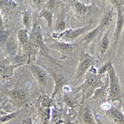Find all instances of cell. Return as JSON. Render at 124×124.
<instances>
[{
  "label": "cell",
  "instance_id": "6",
  "mask_svg": "<svg viewBox=\"0 0 124 124\" xmlns=\"http://www.w3.org/2000/svg\"><path fill=\"white\" fill-rule=\"evenodd\" d=\"M30 40H31L39 49V51L42 53H46L48 50L44 42L42 31L40 25L38 23H35L30 31Z\"/></svg>",
  "mask_w": 124,
  "mask_h": 124
},
{
  "label": "cell",
  "instance_id": "2",
  "mask_svg": "<svg viewBox=\"0 0 124 124\" xmlns=\"http://www.w3.org/2000/svg\"><path fill=\"white\" fill-rule=\"evenodd\" d=\"M85 77L83 83L79 87V90H81L83 96L81 103L85 102L93 95V93L97 88L104 85L101 79V76L97 74H92L87 72Z\"/></svg>",
  "mask_w": 124,
  "mask_h": 124
},
{
  "label": "cell",
  "instance_id": "34",
  "mask_svg": "<svg viewBox=\"0 0 124 124\" xmlns=\"http://www.w3.org/2000/svg\"><path fill=\"white\" fill-rule=\"evenodd\" d=\"M101 107L102 108V109H104V110L105 109V110H107V111H108L109 110H110V104H108L107 103V102L103 103L101 106Z\"/></svg>",
  "mask_w": 124,
  "mask_h": 124
},
{
  "label": "cell",
  "instance_id": "10",
  "mask_svg": "<svg viewBox=\"0 0 124 124\" xmlns=\"http://www.w3.org/2000/svg\"><path fill=\"white\" fill-rule=\"evenodd\" d=\"M71 3H72L75 14L79 17H86L91 14L93 11L91 6H89L79 1H72Z\"/></svg>",
  "mask_w": 124,
  "mask_h": 124
},
{
  "label": "cell",
  "instance_id": "7",
  "mask_svg": "<svg viewBox=\"0 0 124 124\" xmlns=\"http://www.w3.org/2000/svg\"><path fill=\"white\" fill-rule=\"evenodd\" d=\"M28 67L30 71L32 74L35 80L37 81L41 88H45L48 79V75L47 72L42 67L37 64L30 63L28 65Z\"/></svg>",
  "mask_w": 124,
  "mask_h": 124
},
{
  "label": "cell",
  "instance_id": "20",
  "mask_svg": "<svg viewBox=\"0 0 124 124\" xmlns=\"http://www.w3.org/2000/svg\"><path fill=\"white\" fill-rule=\"evenodd\" d=\"M110 40L109 36H108V32H107L104 35H103L100 42V55L101 56H103L108 51V48L110 46Z\"/></svg>",
  "mask_w": 124,
  "mask_h": 124
},
{
  "label": "cell",
  "instance_id": "28",
  "mask_svg": "<svg viewBox=\"0 0 124 124\" xmlns=\"http://www.w3.org/2000/svg\"><path fill=\"white\" fill-rule=\"evenodd\" d=\"M112 65V63L110 60H108L107 62H106L102 66L99 68L98 70H97V75H99V76H102V75H104V73H107V70L110 66Z\"/></svg>",
  "mask_w": 124,
  "mask_h": 124
},
{
  "label": "cell",
  "instance_id": "35",
  "mask_svg": "<svg viewBox=\"0 0 124 124\" xmlns=\"http://www.w3.org/2000/svg\"><path fill=\"white\" fill-rule=\"evenodd\" d=\"M4 28V22H3V16H2L1 12L0 11V31Z\"/></svg>",
  "mask_w": 124,
  "mask_h": 124
},
{
  "label": "cell",
  "instance_id": "18",
  "mask_svg": "<svg viewBox=\"0 0 124 124\" xmlns=\"http://www.w3.org/2000/svg\"><path fill=\"white\" fill-rule=\"evenodd\" d=\"M17 3L14 1H0V10H1L5 14L11 13L17 7Z\"/></svg>",
  "mask_w": 124,
  "mask_h": 124
},
{
  "label": "cell",
  "instance_id": "22",
  "mask_svg": "<svg viewBox=\"0 0 124 124\" xmlns=\"http://www.w3.org/2000/svg\"><path fill=\"white\" fill-rule=\"evenodd\" d=\"M23 24L24 29L27 31H31V8H25L22 13Z\"/></svg>",
  "mask_w": 124,
  "mask_h": 124
},
{
  "label": "cell",
  "instance_id": "36",
  "mask_svg": "<svg viewBox=\"0 0 124 124\" xmlns=\"http://www.w3.org/2000/svg\"><path fill=\"white\" fill-rule=\"evenodd\" d=\"M95 119H96V123H97V124H104V123L102 122V121L101 120V119L100 118H99V117H95Z\"/></svg>",
  "mask_w": 124,
  "mask_h": 124
},
{
  "label": "cell",
  "instance_id": "9",
  "mask_svg": "<svg viewBox=\"0 0 124 124\" xmlns=\"http://www.w3.org/2000/svg\"><path fill=\"white\" fill-rule=\"evenodd\" d=\"M50 47L60 53L62 58H66L71 54L73 50V45L64 42H56L50 45Z\"/></svg>",
  "mask_w": 124,
  "mask_h": 124
},
{
  "label": "cell",
  "instance_id": "16",
  "mask_svg": "<svg viewBox=\"0 0 124 124\" xmlns=\"http://www.w3.org/2000/svg\"><path fill=\"white\" fill-rule=\"evenodd\" d=\"M39 17L40 18L44 19L46 21V27L48 28H50L52 26L54 12L51 11L45 8H44L39 13Z\"/></svg>",
  "mask_w": 124,
  "mask_h": 124
},
{
  "label": "cell",
  "instance_id": "26",
  "mask_svg": "<svg viewBox=\"0 0 124 124\" xmlns=\"http://www.w3.org/2000/svg\"><path fill=\"white\" fill-rule=\"evenodd\" d=\"M21 112V110H18V111H16L14 112H11L8 114L4 115V116L0 117V124H3V123H6L10 120H13V118H16L17 117L19 113Z\"/></svg>",
  "mask_w": 124,
  "mask_h": 124
},
{
  "label": "cell",
  "instance_id": "25",
  "mask_svg": "<svg viewBox=\"0 0 124 124\" xmlns=\"http://www.w3.org/2000/svg\"><path fill=\"white\" fill-rule=\"evenodd\" d=\"M63 99L66 106L70 108H75L78 105L77 100L73 96L68 95V94H65L63 97Z\"/></svg>",
  "mask_w": 124,
  "mask_h": 124
},
{
  "label": "cell",
  "instance_id": "8",
  "mask_svg": "<svg viewBox=\"0 0 124 124\" xmlns=\"http://www.w3.org/2000/svg\"><path fill=\"white\" fill-rule=\"evenodd\" d=\"M9 97L12 101L16 106H24L27 102L29 98V93L25 89H16L10 91Z\"/></svg>",
  "mask_w": 124,
  "mask_h": 124
},
{
  "label": "cell",
  "instance_id": "17",
  "mask_svg": "<svg viewBox=\"0 0 124 124\" xmlns=\"http://www.w3.org/2000/svg\"><path fill=\"white\" fill-rule=\"evenodd\" d=\"M54 99L50 96L46 94H42L39 96L37 103L39 106V109H43L45 108H50L54 104Z\"/></svg>",
  "mask_w": 124,
  "mask_h": 124
},
{
  "label": "cell",
  "instance_id": "14",
  "mask_svg": "<svg viewBox=\"0 0 124 124\" xmlns=\"http://www.w3.org/2000/svg\"><path fill=\"white\" fill-rule=\"evenodd\" d=\"M93 95L96 99L100 100V101L103 102V103L106 102L107 101L108 87L104 84L103 86L97 88L93 93Z\"/></svg>",
  "mask_w": 124,
  "mask_h": 124
},
{
  "label": "cell",
  "instance_id": "38",
  "mask_svg": "<svg viewBox=\"0 0 124 124\" xmlns=\"http://www.w3.org/2000/svg\"><path fill=\"white\" fill-rule=\"evenodd\" d=\"M76 124H78V123H76Z\"/></svg>",
  "mask_w": 124,
  "mask_h": 124
},
{
  "label": "cell",
  "instance_id": "5",
  "mask_svg": "<svg viewBox=\"0 0 124 124\" xmlns=\"http://www.w3.org/2000/svg\"><path fill=\"white\" fill-rule=\"evenodd\" d=\"M112 3L115 4L117 11V17H116V27L114 33V37L116 40V44H117L118 40L120 39V35L122 32L123 27L124 24V1L123 0H117L113 1Z\"/></svg>",
  "mask_w": 124,
  "mask_h": 124
},
{
  "label": "cell",
  "instance_id": "30",
  "mask_svg": "<svg viewBox=\"0 0 124 124\" xmlns=\"http://www.w3.org/2000/svg\"><path fill=\"white\" fill-rule=\"evenodd\" d=\"M9 32L6 29H3L0 31V46H1L7 40Z\"/></svg>",
  "mask_w": 124,
  "mask_h": 124
},
{
  "label": "cell",
  "instance_id": "31",
  "mask_svg": "<svg viewBox=\"0 0 124 124\" xmlns=\"http://www.w3.org/2000/svg\"><path fill=\"white\" fill-rule=\"evenodd\" d=\"M60 3L61 1H46V3L44 4V5H45L44 8L48 9L51 11L54 12L55 6Z\"/></svg>",
  "mask_w": 124,
  "mask_h": 124
},
{
  "label": "cell",
  "instance_id": "24",
  "mask_svg": "<svg viewBox=\"0 0 124 124\" xmlns=\"http://www.w3.org/2000/svg\"><path fill=\"white\" fill-rule=\"evenodd\" d=\"M17 38L20 44L23 46L27 44L30 40V36L29 32L25 29H21L17 32Z\"/></svg>",
  "mask_w": 124,
  "mask_h": 124
},
{
  "label": "cell",
  "instance_id": "21",
  "mask_svg": "<svg viewBox=\"0 0 124 124\" xmlns=\"http://www.w3.org/2000/svg\"><path fill=\"white\" fill-rule=\"evenodd\" d=\"M81 120L85 124H97L95 117L88 108H85L81 116Z\"/></svg>",
  "mask_w": 124,
  "mask_h": 124
},
{
  "label": "cell",
  "instance_id": "23",
  "mask_svg": "<svg viewBox=\"0 0 124 124\" xmlns=\"http://www.w3.org/2000/svg\"><path fill=\"white\" fill-rule=\"evenodd\" d=\"M40 118L42 124H50L51 118L50 108H45L39 109V110Z\"/></svg>",
  "mask_w": 124,
  "mask_h": 124
},
{
  "label": "cell",
  "instance_id": "1",
  "mask_svg": "<svg viewBox=\"0 0 124 124\" xmlns=\"http://www.w3.org/2000/svg\"><path fill=\"white\" fill-rule=\"evenodd\" d=\"M107 73L109 78V87H108L107 101H122L123 95L120 79L113 65L108 68Z\"/></svg>",
  "mask_w": 124,
  "mask_h": 124
},
{
  "label": "cell",
  "instance_id": "4",
  "mask_svg": "<svg viewBox=\"0 0 124 124\" xmlns=\"http://www.w3.org/2000/svg\"><path fill=\"white\" fill-rule=\"evenodd\" d=\"M94 58L88 53H85L82 55L79 60V64L78 65L77 70L76 72L75 81L77 83H79L83 79L85 75L89 70L91 66L94 64Z\"/></svg>",
  "mask_w": 124,
  "mask_h": 124
},
{
  "label": "cell",
  "instance_id": "19",
  "mask_svg": "<svg viewBox=\"0 0 124 124\" xmlns=\"http://www.w3.org/2000/svg\"><path fill=\"white\" fill-rule=\"evenodd\" d=\"M18 66V65H16L15 66H8L5 64L0 63V77L4 78L11 77L13 75L14 70Z\"/></svg>",
  "mask_w": 124,
  "mask_h": 124
},
{
  "label": "cell",
  "instance_id": "3",
  "mask_svg": "<svg viewBox=\"0 0 124 124\" xmlns=\"http://www.w3.org/2000/svg\"><path fill=\"white\" fill-rule=\"evenodd\" d=\"M93 24H90V25L85 26V27L65 29L62 32H55L52 33V37L53 39H63L65 40H73L83 34H85L88 31H90L93 27Z\"/></svg>",
  "mask_w": 124,
  "mask_h": 124
},
{
  "label": "cell",
  "instance_id": "37",
  "mask_svg": "<svg viewBox=\"0 0 124 124\" xmlns=\"http://www.w3.org/2000/svg\"><path fill=\"white\" fill-rule=\"evenodd\" d=\"M1 112V108H0V113Z\"/></svg>",
  "mask_w": 124,
  "mask_h": 124
},
{
  "label": "cell",
  "instance_id": "29",
  "mask_svg": "<svg viewBox=\"0 0 124 124\" xmlns=\"http://www.w3.org/2000/svg\"><path fill=\"white\" fill-rule=\"evenodd\" d=\"M66 29V23L63 19L58 21L55 26V32H62Z\"/></svg>",
  "mask_w": 124,
  "mask_h": 124
},
{
  "label": "cell",
  "instance_id": "32",
  "mask_svg": "<svg viewBox=\"0 0 124 124\" xmlns=\"http://www.w3.org/2000/svg\"><path fill=\"white\" fill-rule=\"evenodd\" d=\"M32 3L34 5H35V6H38V7H39V6H41L42 5H44V4H45V3H46V1L37 0V1H32Z\"/></svg>",
  "mask_w": 124,
  "mask_h": 124
},
{
  "label": "cell",
  "instance_id": "15",
  "mask_svg": "<svg viewBox=\"0 0 124 124\" xmlns=\"http://www.w3.org/2000/svg\"><path fill=\"white\" fill-rule=\"evenodd\" d=\"M107 114L116 124H124V114L120 110L110 109L107 112Z\"/></svg>",
  "mask_w": 124,
  "mask_h": 124
},
{
  "label": "cell",
  "instance_id": "13",
  "mask_svg": "<svg viewBox=\"0 0 124 124\" xmlns=\"http://www.w3.org/2000/svg\"><path fill=\"white\" fill-rule=\"evenodd\" d=\"M99 25H97L94 29L90 30L85 34L81 40V43L83 44H88L93 42L96 37L101 33Z\"/></svg>",
  "mask_w": 124,
  "mask_h": 124
},
{
  "label": "cell",
  "instance_id": "12",
  "mask_svg": "<svg viewBox=\"0 0 124 124\" xmlns=\"http://www.w3.org/2000/svg\"><path fill=\"white\" fill-rule=\"evenodd\" d=\"M52 76L54 78V80L55 82V86H54V89L52 94L50 97L54 99V97L56 96L58 93L62 90V88L65 86V80L63 76L59 74H56L55 73H52Z\"/></svg>",
  "mask_w": 124,
  "mask_h": 124
},
{
  "label": "cell",
  "instance_id": "33",
  "mask_svg": "<svg viewBox=\"0 0 124 124\" xmlns=\"http://www.w3.org/2000/svg\"><path fill=\"white\" fill-rule=\"evenodd\" d=\"M21 124H34V122L31 118H27L23 120Z\"/></svg>",
  "mask_w": 124,
  "mask_h": 124
},
{
  "label": "cell",
  "instance_id": "11",
  "mask_svg": "<svg viewBox=\"0 0 124 124\" xmlns=\"http://www.w3.org/2000/svg\"><path fill=\"white\" fill-rule=\"evenodd\" d=\"M114 8H112L110 10H108V11L103 16L98 24L101 32L107 29L111 25L113 20H114Z\"/></svg>",
  "mask_w": 124,
  "mask_h": 124
},
{
  "label": "cell",
  "instance_id": "27",
  "mask_svg": "<svg viewBox=\"0 0 124 124\" xmlns=\"http://www.w3.org/2000/svg\"><path fill=\"white\" fill-rule=\"evenodd\" d=\"M52 114V118L51 120L50 124H61L62 122V116L59 110H54Z\"/></svg>",
  "mask_w": 124,
  "mask_h": 124
}]
</instances>
